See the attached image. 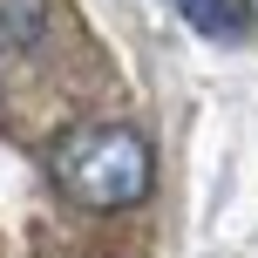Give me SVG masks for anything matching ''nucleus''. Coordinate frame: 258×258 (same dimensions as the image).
<instances>
[{
    "mask_svg": "<svg viewBox=\"0 0 258 258\" xmlns=\"http://www.w3.org/2000/svg\"><path fill=\"white\" fill-rule=\"evenodd\" d=\"M48 177L75 211H129L150 197L156 156L150 136L129 122H82L48 150Z\"/></svg>",
    "mask_w": 258,
    "mask_h": 258,
    "instance_id": "obj_1",
    "label": "nucleus"
},
{
    "mask_svg": "<svg viewBox=\"0 0 258 258\" xmlns=\"http://www.w3.org/2000/svg\"><path fill=\"white\" fill-rule=\"evenodd\" d=\"M170 7H177L197 34H211V41H238L245 34V0H170Z\"/></svg>",
    "mask_w": 258,
    "mask_h": 258,
    "instance_id": "obj_2",
    "label": "nucleus"
},
{
    "mask_svg": "<svg viewBox=\"0 0 258 258\" xmlns=\"http://www.w3.org/2000/svg\"><path fill=\"white\" fill-rule=\"evenodd\" d=\"M48 27V0H0V54H21Z\"/></svg>",
    "mask_w": 258,
    "mask_h": 258,
    "instance_id": "obj_3",
    "label": "nucleus"
},
{
    "mask_svg": "<svg viewBox=\"0 0 258 258\" xmlns=\"http://www.w3.org/2000/svg\"><path fill=\"white\" fill-rule=\"evenodd\" d=\"M245 14H258V0H245Z\"/></svg>",
    "mask_w": 258,
    "mask_h": 258,
    "instance_id": "obj_4",
    "label": "nucleus"
}]
</instances>
